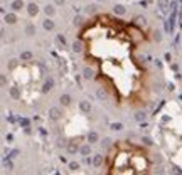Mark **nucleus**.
I'll return each instance as SVG.
<instances>
[{"label": "nucleus", "mask_w": 182, "mask_h": 175, "mask_svg": "<svg viewBox=\"0 0 182 175\" xmlns=\"http://www.w3.org/2000/svg\"><path fill=\"white\" fill-rule=\"evenodd\" d=\"M78 41L96 82L113 103L121 108H143L150 101V36L143 27L103 12L81 26Z\"/></svg>", "instance_id": "f257e3e1"}, {"label": "nucleus", "mask_w": 182, "mask_h": 175, "mask_svg": "<svg viewBox=\"0 0 182 175\" xmlns=\"http://www.w3.org/2000/svg\"><path fill=\"white\" fill-rule=\"evenodd\" d=\"M155 162L150 150L130 140L115 141L103 160L106 175H148L153 172Z\"/></svg>", "instance_id": "f03ea898"}]
</instances>
